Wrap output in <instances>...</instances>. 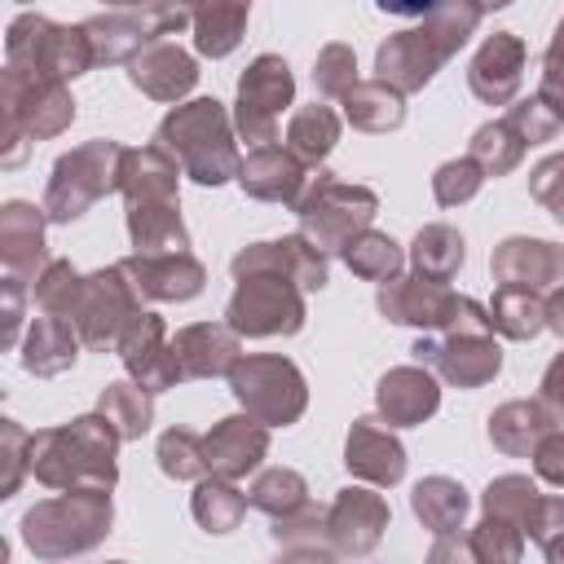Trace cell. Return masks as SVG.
Wrapping results in <instances>:
<instances>
[{"label":"cell","instance_id":"cell-1","mask_svg":"<svg viewBox=\"0 0 564 564\" xmlns=\"http://www.w3.org/2000/svg\"><path fill=\"white\" fill-rule=\"evenodd\" d=\"M432 18L436 22L427 31H401L392 44L379 48V75L392 79L397 88H419L467 40L480 9L476 4H467V9H445L441 4V9H432Z\"/></svg>","mask_w":564,"mask_h":564},{"label":"cell","instance_id":"cell-2","mask_svg":"<svg viewBox=\"0 0 564 564\" xmlns=\"http://www.w3.org/2000/svg\"><path fill=\"white\" fill-rule=\"evenodd\" d=\"M159 141H167L176 150V159L203 185H216L234 172V145H229V128H225V115L216 101H194V106L167 115L159 128Z\"/></svg>","mask_w":564,"mask_h":564},{"label":"cell","instance_id":"cell-3","mask_svg":"<svg viewBox=\"0 0 564 564\" xmlns=\"http://www.w3.org/2000/svg\"><path fill=\"white\" fill-rule=\"evenodd\" d=\"M115 163H123V150L110 145V141H97V145H84V150L66 154V159L57 163L53 185H48V198H44L48 216H53V220H70V216H79L97 194H106L110 185H119L123 172H119Z\"/></svg>","mask_w":564,"mask_h":564},{"label":"cell","instance_id":"cell-4","mask_svg":"<svg viewBox=\"0 0 564 564\" xmlns=\"http://www.w3.org/2000/svg\"><path fill=\"white\" fill-rule=\"evenodd\" d=\"M234 392L264 423H291L304 410V383H300L295 366L278 361V357H251L247 366H238Z\"/></svg>","mask_w":564,"mask_h":564},{"label":"cell","instance_id":"cell-5","mask_svg":"<svg viewBox=\"0 0 564 564\" xmlns=\"http://www.w3.org/2000/svg\"><path fill=\"white\" fill-rule=\"evenodd\" d=\"M291 101V70L278 57H260L238 84V123L247 141H273V119Z\"/></svg>","mask_w":564,"mask_h":564},{"label":"cell","instance_id":"cell-6","mask_svg":"<svg viewBox=\"0 0 564 564\" xmlns=\"http://www.w3.org/2000/svg\"><path fill=\"white\" fill-rule=\"evenodd\" d=\"M300 295L278 282V278H260V282H242L234 304H229V322L247 335H273V330H295L300 326Z\"/></svg>","mask_w":564,"mask_h":564},{"label":"cell","instance_id":"cell-7","mask_svg":"<svg viewBox=\"0 0 564 564\" xmlns=\"http://www.w3.org/2000/svg\"><path fill=\"white\" fill-rule=\"evenodd\" d=\"M370 212H375V194L348 189V185H330V181H322V194L313 203H300V216L308 220V229H313V238L322 247H339L348 225L352 229L366 225Z\"/></svg>","mask_w":564,"mask_h":564},{"label":"cell","instance_id":"cell-8","mask_svg":"<svg viewBox=\"0 0 564 564\" xmlns=\"http://www.w3.org/2000/svg\"><path fill=\"white\" fill-rule=\"evenodd\" d=\"M123 361H128L132 375H141V388H150V392H159L172 379H181L176 352H167L159 344V322L154 317H132L128 339H123Z\"/></svg>","mask_w":564,"mask_h":564},{"label":"cell","instance_id":"cell-9","mask_svg":"<svg viewBox=\"0 0 564 564\" xmlns=\"http://www.w3.org/2000/svg\"><path fill=\"white\" fill-rule=\"evenodd\" d=\"M264 454V432L247 419H225L207 441H203V458L212 471L220 476H242L247 467H256Z\"/></svg>","mask_w":564,"mask_h":564},{"label":"cell","instance_id":"cell-10","mask_svg":"<svg viewBox=\"0 0 564 564\" xmlns=\"http://www.w3.org/2000/svg\"><path fill=\"white\" fill-rule=\"evenodd\" d=\"M123 273L132 278L137 291H150V295H163V300H185V295H194L198 282H203V269H198L185 251L163 256V260H154V256L128 260Z\"/></svg>","mask_w":564,"mask_h":564},{"label":"cell","instance_id":"cell-11","mask_svg":"<svg viewBox=\"0 0 564 564\" xmlns=\"http://www.w3.org/2000/svg\"><path fill=\"white\" fill-rule=\"evenodd\" d=\"M555 273H564V256L551 251V242H524L511 238L498 251V278L511 291H529V286H546Z\"/></svg>","mask_w":564,"mask_h":564},{"label":"cell","instance_id":"cell-12","mask_svg":"<svg viewBox=\"0 0 564 564\" xmlns=\"http://www.w3.org/2000/svg\"><path fill=\"white\" fill-rule=\"evenodd\" d=\"M260 264H273V269H286L300 286H322L326 282V264L322 256L304 242V238H286V242H260L256 251H242L234 260V273H247V269H260Z\"/></svg>","mask_w":564,"mask_h":564},{"label":"cell","instance_id":"cell-13","mask_svg":"<svg viewBox=\"0 0 564 564\" xmlns=\"http://www.w3.org/2000/svg\"><path fill=\"white\" fill-rule=\"evenodd\" d=\"M520 62H524L520 40L494 35V40L480 48L476 66H471V88H476L485 101H502V97L520 84Z\"/></svg>","mask_w":564,"mask_h":564},{"label":"cell","instance_id":"cell-14","mask_svg":"<svg viewBox=\"0 0 564 564\" xmlns=\"http://www.w3.org/2000/svg\"><path fill=\"white\" fill-rule=\"evenodd\" d=\"M414 352H427L449 379H458L463 388H476V383H485L494 370H498V344H489V339H471V335H463L458 344H449V348H436V344H419Z\"/></svg>","mask_w":564,"mask_h":564},{"label":"cell","instance_id":"cell-15","mask_svg":"<svg viewBox=\"0 0 564 564\" xmlns=\"http://www.w3.org/2000/svg\"><path fill=\"white\" fill-rule=\"evenodd\" d=\"M348 467H357L361 476H370V480H397L401 476V467H405V458H401V445L383 432V427H375L370 419H361L357 427H352V436H348Z\"/></svg>","mask_w":564,"mask_h":564},{"label":"cell","instance_id":"cell-16","mask_svg":"<svg viewBox=\"0 0 564 564\" xmlns=\"http://www.w3.org/2000/svg\"><path fill=\"white\" fill-rule=\"evenodd\" d=\"M181 375H220L234 361V339L220 326H189L172 344Z\"/></svg>","mask_w":564,"mask_h":564},{"label":"cell","instance_id":"cell-17","mask_svg":"<svg viewBox=\"0 0 564 564\" xmlns=\"http://www.w3.org/2000/svg\"><path fill=\"white\" fill-rule=\"evenodd\" d=\"M379 405L392 423H414L436 410V383L419 370H392L379 383Z\"/></svg>","mask_w":564,"mask_h":564},{"label":"cell","instance_id":"cell-18","mask_svg":"<svg viewBox=\"0 0 564 564\" xmlns=\"http://www.w3.org/2000/svg\"><path fill=\"white\" fill-rule=\"evenodd\" d=\"M132 79L154 97H176L194 84V62L181 48H150L145 57H137Z\"/></svg>","mask_w":564,"mask_h":564},{"label":"cell","instance_id":"cell-19","mask_svg":"<svg viewBox=\"0 0 564 564\" xmlns=\"http://www.w3.org/2000/svg\"><path fill=\"white\" fill-rule=\"evenodd\" d=\"M242 185H247L251 194H260V198H295V189H300V167H295L291 154L264 145V150H256V154L247 159Z\"/></svg>","mask_w":564,"mask_h":564},{"label":"cell","instance_id":"cell-20","mask_svg":"<svg viewBox=\"0 0 564 564\" xmlns=\"http://www.w3.org/2000/svg\"><path fill=\"white\" fill-rule=\"evenodd\" d=\"M22 361L35 375H57L62 366H70L75 361V335H70V326L57 322V317H40L31 326V339H26V357Z\"/></svg>","mask_w":564,"mask_h":564},{"label":"cell","instance_id":"cell-21","mask_svg":"<svg viewBox=\"0 0 564 564\" xmlns=\"http://www.w3.org/2000/svg\"><path fill=\"white\" fill-rule=\"evenodd\" d=\"M247 4H251V0H203V4H198V48L212 53V57L229 53V48L238 44Z\"/></svg>","mask_w":564,"mask_h":564},{"label":"cell","instance_id":"cell-22","mask_svg":"<svg viewBox=\"0 0 564 564\" xmlns=\"http://www.w3.org/2000/svg\"><path fill=\"white\" fill-rule=\"evenodd\" d=\"M335 137H339V123H335V115H330L326 106L300 110V115L291 119V132H286L291 150L304 154V159H322V154L335 145Z\"/></svg>","mask_w":564,"mask_h":564},{"label":"cell","instance_id":"cell-23","mask_svg":"<svg viewBox=\"0 0 564 564\" xmlns=\"http://www.w3.org/2000/svg\"><path fill=\"white\" fill-rule=\"evenodd\" d=\"M4 260H9V269L40 260V216L26 203L4 207Z\"/></svg>","mask_w":564,"mask_h":564},{"label":"cell","instance_id":"cell-24","mask_svg":"<svg viewBox=\"0 0 564 564\" xmlns=\"http://www.w3.org/2000/svg\"><path fill=\"white\" fill-rule=\"evenodd\" d=\"M463 507H467V498H463V489L449 485V480H427V485L414 489V511H419L436 533H449V529L463 520Z\"/></svg>","mask_w":564,"mask_h":564},{"label":"cell","instance_id":"cell-25","mask_svg":"<svg viewBox=\"0 0 564 564\" xmlns=\"http://www.w3.org/2000/svg\"><path fill=\"white\" fill-rule=\"evenodd\" d=\"M414 260H419L423 278H436V282H441V278H449V273L463 264V238H458L454 229H445V225H432V229L419 234Z\"/></svg>","mask_w":564,"mask_h":564},{"label":"cell","instance_id":"cell-26","mask_svg":"<svg viewBox=\"0 0 564 564\" xmlns=\"http://www.w3.org/2000/svg\"><path fill=\"white\" fill-rule=\"evenodd\" d=\"M348 119L357 128H397L401 123V97L397 93H383V84H370V88H348Z\"/></svg>","mask_w":564,"mask_h":564},{"label":"cell","instance_id":"cell-27","mask_svg":"<svg viewBox=\"0 0 564 564\" xmlns=\"http://www.w3.org/2000/svg\"><path fill=\"white\" fill-rule=\"evenodd\" d=\"M101 414H106L110 423H119V436H137V432L150 427V401H145L141 388H132V383H115V388H106V397H101Z\"/></svg>","mask_w":564,"mask_h":564},{"label":"cell","instance_id":"cell-28","mask_svg":"<svg viewBox=\"0 0 564 564\" xmlns=\"http://www.w3.org/2000/svg\"><path fill=\"white\" fill-rule=\"evenodd\" d=\"M344 260L361 273V278H388L397 264H401V256H397V242L392 238H379V234H366V238H348L344 242Z\"/></svg>","mask_w":564,"mask_h":564},{"label":"cell","instance_id":"cell-29","mask_svg":"<svg viewBox=\"0 0 564 564\" xmlns=\"http://www.w3.org/2000/svg\"><path fill=\"white\" fill-rule=\"evenodd\" d=\"M194 516H198L207 529L225 533V529L238 524V516H242V498H238L234 489H225V485H203L198 498H194Z\"/></svg>","mask_w":564,"mask_h":564},{"label":"cell","instance_id":"cell-30","mask_svg":"<svg viewBox=\"0 0 564 564\" xmlns=\"http://www.w3.org/2000/svg\"><path fill=\"white\" fill-rule=\"evenodd\" d=\"M159 458H163V471L167 476H194L198 467H207L203 445L189 432H167L163 445H159Z\"/></svg>","mask_w":564,"mask_h":564},{"label":"cell","instance_id":"cell-31","mask_svg":"<svg viewBox=\"0 0 564 564\" xmlns=\"http://www.w3.org/2000/svg\"><path fill=\"white\" fill-rule=\"evenodd\" d=\"M79 291H84V282L75 278V269H70V264H53V269L40 278V286H35V295H40V304H44L48 313L70 308V304L79 300Z\"/></svg>","mask_w":564,"mask_h":564},{"label":"cell","instance_id":"cell-32","mask_svg":"<svg viewBox=\"0 0 564 564\" xmlns=\"http://www.w3.org/2000/svg\"><path fill=\"white\" fill-rule=\"evenodd\" d=\"M300 494H304V485H300L295 471H269L256 485V507H264V511H291L300 502Z\"/></svg>","mask_w":564,"mask_h":564},{"label":"cell","instance_id":"cell-33","mask_svg":"<svg viewBox=\"0 0 564 564\" xmlns=\"http://www.w3.org/2000/svg\"><path fill=\"white\" fill-rule=\"evenodd\" d=\"M533 194H538V203L551 207L555 220H564V154L560 159H546L533 172Z\"/></svg>","mask_w":564,"mask_h":564},{"label":"cell","instance_id":"cell-34","mask_svg":"<svg viewBox=\"0 0 564 564\" xmlns=\"http://www.w3.org/2000/svg\"><path fill=\"white\" fill-rule=\"evenodd\" d=\"M476 185H480V176H476V163H471V159H463V163H449V167H441V176H436V198H441V203H454V198H467V194H476Z\"/></svg>","mask_w":564,"mask_h":564},{"label":"cell","instance_id":"cell-35","mask_svg":"<svg viewBox=\"0 0 564 564\" xmlns=\"http://www.w3.org/2000/svg\"><path fill=\"white\" fill-rule=\"evenodd\" d=\"M339 70H352V53H348L344 44H330V48L322 53V62H317V84H322L326 93H344V88H352V79L339 75Z\"/></svg>","mask_w":564,"mask_h":564},{"label":"cell","instance_id":"cell-36","mask_svg":"<svg viewBox=\"0 0 564 564\" xmlns=\"http://www.w3.org/2000/svg\"><path fill=\"white\" fill-rule=\"evenodd\" d=\"M538 471L551 480H564V436H555L551 445L538 449Z\"/></svg>","mask_w":564,"mask_h":564},{"label":"cell","instance_id":"cell-37","mask_svg":"<svg viewBox=\"0 0 564 564\" xmlns=\"http://www.w3.org/2000/svg\"><path fill=\"white\" fill-rule=\"evenodd\" d=\"M542 401L564 419V357L551 366V375H546V392H542Z\"/></svg>","mask_w":564,"mask_h":564},{"label":"cell","instance_id":"cell-38","mask_svg":"<svg viewBox=\"0 0 564 564\" xmlns=\"http://www.w3.org/2000/svg\"><path fill=\"white\" fill-rule=\"evenodd\" d=\"M383 13H401V18H414V13H432L441 9V0H379Z\"/></svg>","mask_w":564,"mask_h":564}]
</instances>
